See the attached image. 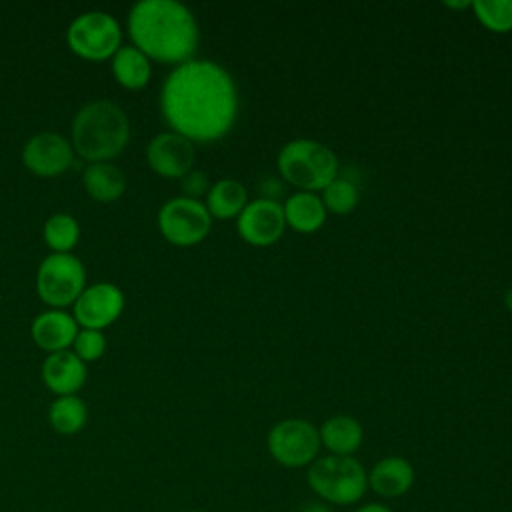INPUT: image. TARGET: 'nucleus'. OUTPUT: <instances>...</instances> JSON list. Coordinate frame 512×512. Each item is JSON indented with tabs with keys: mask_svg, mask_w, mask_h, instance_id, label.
<instances>
[{
	"mask_svg": "<svg viewBox=\"0 0 512 512\" xmlns=\"http://www.w3.org/2000/svg\"><path fill=\"white\" fill-rule=\"evenodd\" d=\"M160 110L172 132L192 142L218 140L236 122V84L220 64L190 58L166 76Z\"/></svg>",
	"mask_w": 512,
	"mask_h": 512,
	"instance_id": "obj_1",
	"label": "nucleus"
},
{
	"mask_svg": "<svg viewBox=\"0 0 512 512\" xmlns=\"http://www.w3.org/2000/svg\"><path fill=\"white\" fill-rule=\"evenodd\" d=\"M128 32L148 58L176 66L190 60L198 46L196 18L176 0H138L128 14Z\"/></svg>",
	"mask_w": 512,
	"mask_h": 512,
	"instance_id": "obj_2",
	"label": "nucleus"
},
{
	"mask_svg": "<svg viewBox=\"0 0 512 512\" xmlns=\"http://www.w3.org/2000/svg\"><path fill=\"white\" fill-rule=\"evenodd\" d=\"M130 138V120L112 100L84 104L72 120V148L90 164L108 162Z\"/></svg>",
	"mask_w": 512,
	"mask_h": 512,
	"instance_id": "obj_3",
	"label": "nucleus"
},
{
	"mask_svg": "<svg viewBox=\"0 0 512 512\" xmlns=\"http://www.w3.org/2000/svg\"><path fill=\"white\" fill-rule=\"evenodd\" d=\"M278 170L286 182L302 192H316L338 178V160L328 146L310 138H296L278 152Z\"/></svg>",
	"mask_w": 512,
	"mask_h": 512,
	"instance_id": "obj_4",
	"label": "nucleus"
},
{
	"mask_svg": "<svg viewBox=\"0 0 512 512\" xmlns=\"http://www.w3.org/2000/svg\"><path fill=\"white\" fill-rule=\"evenodd\" d=\"M312 492L326 504H356L368 490V472L354 456L316 458L306 472Z\"/></svg>",
	"mask_w": 512,
	"mask_h": 512,
	"instance_id": "obj_5",
	"label": "nucleus"
},
{
	"mask_svg": "<svg viewBox=\"0 0 512 512\" xmlns=\"http://www.w3.org/2000/svg\"><path fill=\"white\" fill-rule=\"evenodd\" d=\"M68 46L82 58H112L122 46V30L118 20L104 10H88L78 14L66 32Z\"/></svg>",
	"mask_w": 512,
	"mask_h": 512,
	"instance_id": "obj_6",
	"label": "nucleus"
},
{
	"mask_svg": "<svg viewBox=\"0 0 512 512\" xmlns=\"http://www.w3.org/2000/svg\"><path fill=\"white\" fill-rule=\"evenodd\" d=\"M84 282V264L70 252H52L38 266V294L44 302H48L54 308L74 304L80 292L84 290Z\"/></svg>",
	"mask_w": 512,
	"mask_h": 512,
	"instance_id": "obj_7",
	"label": "nucleus"
},
{
	"mask_svg": "<svg viewBox=\"0 0 512 512\" xmlns=\"http://www.w3.org/2000/svg\"><path fill=\"white\" fill-rule=\"evenodd\" d=\"M266 446L270 456L286 468L310 466L318 458L320 432L304 418H286L268 432Z\"/></svg>",
	"mask_w": 512,
	"mask_h": 512,
	"instance_id": "obj_8",
	"label": "nucleus"
},
{
	"mask_svg": "<svg viewBox=\"0 0 512 512\" xmlns=\"http://www.w3.org/2000/svg\"><path fill=\"white\" fill-rule=\"evenodd\" d=\"M212 216L196 198L176 196L162 204L158 212V228L164 238L176 246H194L206 238Z\"/></svg>",
	"mask_w": 512,
	"mask_h": 512,
	"instance_id": "obj_9",
	"label": "nucleus"
},
{
	"mask_svg": "<svg viewBox=\"0 0 512 512\" xmlns=\"http://www.w3.org/2000/svg\"><path fill=\"white\" fill-rule=\"evenodd\" d=\"M236 228L244 242L260 248L272 246L282 238L286 230L284 208L274 198L252 200L238 214Z\"/></svg>",
	"mask_w": 512,
	"mask_h": 512,
	"instance_id": "obj_10",
	"label": "nucleus"
},
{
	"mask_svg": "<svg viewBox=\"0 0 512 512\" xmlns=\"http://www.w3.org/2000/svg\"><path fill=\"white\" fill-rule=\"evenodd\" d=\"M124 308V294L112 282L84 286L74 302V318L84 328L102 330L112 324Z\"/></svg>",
	"mask_w": 512,
	"mask_h": 512,
	"instance_id": "obj_11",
	"label": "nucleus"
},
{
	"mask_svg": "<svg viewBox=\"0 0 512 512\" xmlns=\"http://www.w3.org/2000/svg\"><path fill=\"white\" fill-rule=\"evenodd\" d=\"M22 160L38 176H56L72 164L74 148L62 134L44 130L28 138L22 148Z\"/></svg>",
	"mask_w": 512,
	"mask_h": 512,
	"instance_id": "obj_12",
	"label": "nucleus"
},
{
	"mask_svg": "<svg viewBox=\"0 0 512 512\" xmlns=\"http://www.w3.org/2000/svg\"><path fill=\"white\" fill-rule=\"evenodd\" d=\"M146 158L160 176L182 178L192 170L194 144L178 132H160L148 142Z\"/></svg>",
	"mask_w": 512,
	"mask_h": 512,
	"instance_id": "obj_13",
	"label": "nucleus"
},
{
	"mask_svg": "<svg viewBox=\"0 0 512 512\" xmlns=\"http://www.w3.org/2000/svg\"><path fill=\"white\" fill-rule=\"evenodd\" d=\"M42 380L58 396L76 394L86 380L84 360L70 350L50 352L42 362Z\"/></svg>",
	"mask_w": 512,
	"mask_h": 512,
	"instance_id": "obj_14",
	"label": "nucleus"
},
{
	"mask_svg": "<svg viewBox=\"0 0 512 512\" xmlns=\"http://www.w3.org/2000/svg\"><path fill=\"white\" fill-rule=\"evenodd\" d=\"M414 468L402 456H384L368 472V488L380 498H400L414 486Z\"/></svg>",
	"mask_w": 512,
	"mask_h": 512,
	"instance_id": "obj_15",
	"label": "nucleus"
},
{
	"mask_svg": "<svg viewBox=\"0 0 512 512\" xmlns=\"http://www.w3.org/2000/svg\"><path fill=\"white\" fill-rule=\"evenodd\" d=\"M76 334H78L76 318L62 308L44 310L32 320V338L40 348L48 352L66 350V346L74 342Z\"/></svg>",
	"mask_w": 512,
	"mask_h": 512,
	"instance_id": "obj_16",
	"label": "nucleus"
},
{
	"mask_svg": "<svg viewBox=\"0 0 512 512\" xmlns=\"http://www.w3.org/2000/svg\"><path fill=\"white\" fill-rule=\"evenodd\" d=\"M318 432L320 444L334 456H352L364 440L362 424L356 418L344 414L328 418L318 428Z\"/></svg>",
	"mask_w": 512,
	"mask_h": 512,
	"instance_id": "obj_17",
	"label": "nucleus"
},
{
	"mask_svg": "<svg viewBox=\"0 0 512 512\" xmlns=\"http://www.w3.org/2000/svg\"><path fill=\"white\" fill-rule=\"evenodd\" d=\"M286 226L300 234H312L322 228L326 220V208L314 192H296L282 204Z\"/></svg>",
	"mask_w": 512,
	"mask_h": 512,
	"instance_id": "obj_18",
	"label": "nucleus"
},
{
	"mask_svg": "<svg viewBox=\"0 0 512 512\" xmlns=\"http://www.w3.org/2000/svg\"><path fill=\"white\" fill-rule=\"evenodd\" d=\"M84 188L100 202H110L122 196L126 188L124 172L112 162H92L82 174Z\"/></svg>",
	"mask_w": 512,
	"mask_h": 512,
	"instance_id": "obj_19",
	"label": "nucleus"
},
{
	"mask_svg": "<svg viewBox=\"0 0 512 512\" xmlns=\"http://www.w3.org/2000/svg\"><path fill=\"white\" fill-rule=\"evenodd\" d=\"M248 204V192L242 182L234 178H222L214 182L206 194V208L210 216L228 220L238 216Z\"/></svg>",
	"mask_w": 512,
	"mask_h": 512,
	"instance_id": "obj_20",
	"label": "nucleus"
},
{
	"mask_svg": "<svg viewBox=\"0 0 512 512\" xmlns=\"http://www.w3.org/2000/svg\"><path fill=\"white\" fill-rule=\"evenodd\" d=\"M150 72V58L134 44L120 46L112 56V74L124 88H142Z\"/></svg>",
	"mask_w": 512,
	"mask_h": 512,
	"instance_id": "obj_21",
	"label": "nucleus"
},
{
	"mask_svg": "<svg viewBox=\"0 0 512 512\" xmlns=\"http://www.w3.org/2000/svg\"><path fill=\"white\" fill-rule=\"evenodd\" d=\"M48 420L60 434H76L88 420V408L76 394L58 396L48 408Z\"/></svg>",
	"mask_w": 512,
	"mask_h": 512,
	"instance_id": "obj_22",
	"label": "nucleus"
},
{
	"mask_svg": "<svg viewBox=\"0 0 512 512\" xmlns=\"http://www.w3.org/2000/svg\"><path fill=\"white\" fill-rule=\"evenodd\" d=\"M80 236L78 220L72 214L56 212L44 222V240L54 252H70Z\"/></svg>",
	"mask_w": 512,
	"mask_h": 512,
	"instance_id": "obj_23",
	"label": "nucleus"
},
{
	"mask_svg": "<svg viewBox=\"0 0 512 512\" xmlns=\"http://www.w3.org/2000/svg\"><path fill=\"white\" fill-rule=\"evenodd\" d=\"M472 10L490 32L504 34L512 30V0H474Z\"/></svg>",
	"mask_w": 512,
	"mask_h": 512,
	"instance_id": "obj_24",
	"label": "nucleus"
},
{
	"mask_svg": "<svg viewBox=\"0 0 512 512\" xmlns=\"http://www.w3.org/2000/svg\"><path fill=\"white\" fill-rule=\"evenodd\" d=\"M326 212L350 214L358 204V188L346 178H334L320 196Z\"/></svg>",
	"mask_w": 512,
	"mask_h": 512,
	"instance_id": "obj_25",
	"label": "nucleus"
},
{
	"mask_svg": "<svg viewBox=\"0 0 512 512\" xmlns=\"http://www.w3.org/2000/svg\"><path fill=\"white\" fill-rule=\"evenodd\" d=\"M72 344H74V352L80 360H84V362L98 360L106 350V336L102 334V330L82 328V330H78Z\"/></svg>",
	"mask_w": 512,
	"mask_h": 512,
	"instance_id": "obj_26",
	"label": "nucleus"
},
{
	"mask_svg": "<svg viewBox=\"0 0 512 512\" xmlns=\"http://www.w3.org/2000/svg\"><path fill=\"white\" fill-rule=\"evenodd\" d=\"M182 190L186 192L184 196L188 198H196L200 194H208L210 186H208V180H206V174L204 172H198V170H190L186 176H182Z\"/></svg>",
	"mask_w": 512,
	"mask_h": 512,
	"instance_id": "obj_27",
	"label": "nucleus"
},
{
	"mask_svg": "<svg viewBox=\"0 0 512 512\" xmlns=\"http://www.w3.org/2000/svg\"><path fill=\"white\" fill-rule=\"evenodd\" d=\"M300 512H332L330 506L326 502H308Z\"/></svg>",
	"mask_w": 512,
	"mask_h": 512,
	"instance_id": "obj_28",
	"label": "nucleus"
},
{
	"mask_svg": "<svg viewBox=\"0 0 512 512\" xmlns=\"http://www.w3.org/2000/svg\"><path fill=\"white\" fill-rule=\"evenodd\" d=\"M354 512H392V510L384 504H364V506L356 508Z\"/></svg>",
	"mask_w": 512,
	"mask_h": 512,
	"instance_id": "obj_29",
	"label": "nucleus"
},
{
	"mask_svg": "<svg viewBox=\"0 0 512 512\" xmlns=\"http://www.w3.org/2000/svg\"><path fill=\"white\" fill-rule=\"evenodd\" d=\"M448 8H454V10H464V8H472V0H464V2H446Z\"/></svg>",
	"mask_w": 512,
	"mask_h": 512,
	"instance_id": "obj_30",
	"label": "nucleus"
},
{
	"mask_svg": "<svg viewBox=\"0 0 512 512\" xmlns=\"http://www.w3.org/2000/svg\"><path fill=\"white\" fill-rule=\"evenodd\" d=\"M504 306L512 312V286L506 290V294H504Z\"/></svg>",
	"mask_w": 512,
	"mask_h": 512,
	"instance_id": "obj_31",
	"label": "nucleus"
},
{
	"mask_svg": "<svg viewBox=\"0 0 512 512\" xmlns=\"http://www.w3.org/2000/svg\"><path fill=\"white\" fill-rule=\"evenodd\" d=\"M188 512H202V510H188Z\"/></svg>",
	"mask_w": 512,
	"mask_h": 512,
	"instance_id": "obj_32",
	"label": "nucleus"
}]
</instances>
